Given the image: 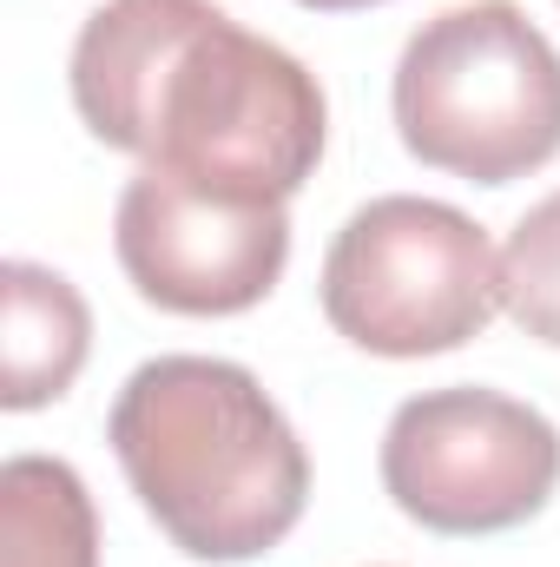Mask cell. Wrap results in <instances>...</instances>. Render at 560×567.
<instances>
[{
    "label": "cell",
    "mask_w": 560,
    "mask_h": 567,
    "mask_svg": "<svg viewBox=\"0 0 560 567\" xmlns=\"http://www.w3.org/2000/svg\"><path fill=\"white\" fill-rule=\"evenodd\" d=\"M73 113L185 185L290 205L330 145L317 73L218 0H106L73 40Z\"/></svg>",
    "instance_id": "cell-1"
},
{
    "label": "cell",
    "mask_w": 560,
    "mask_h": 567,
    "mask_svg": "<svg viewBox=\"0 0 560 567\" xmlns=\"http://www.w3.org/2000/svg\"><path fill=\"white\" fill-rule=\"evenodd\" d=\"M106 442L158 535L191 561H258L310 508V455L290 416L225 357L139 363L113 396Z\"/></svg>",
    "instance_id": "cell-2"
},
{
    "label": "cell",
    "mask_w": 560,
    "mask_h": 567,
    "mask_svg": "<svg viewBox=\"0 0 560 567\" xmlns=\"http://www.w3.org/2000/svg\"><path fill=\"white\" fill-rule=\"evenodd\" d=\"M390 113L428 172L515 185L560 158V47L515 0L442 7L403 40Z\"/></svg>",
    "instance_id": "cell-3"
},
{
    "label": "cell",
    "mask_w": 560,
    "mask_h": 567,
    "mask_svg": "<svg viewBox=\"0 0 560 567\" xmlns=\"http://www.w3.org/2000/svg\"><path fill=\"white\" fill-rule=\"evenodd\" d=\"M317 297L330 330L370 357H448L495 323L501 251L468 212L390 192L343 218V231L323 251Z\"/></svg>",
    "instance_id": "cell-4"
},
{
    "label": "cell",
    "mask_w": 560,
    "mask_h": 567,
    "mask_svg": "<svg viewBox=\"0 0 560 567\" xmlns=\"http://www.w3.org/2000/svg\"><path fill=\"white\" fill-rule=\"evenodd\" d=\"M560 488V429L501 390L448 383L396 403L383 429V495L428 535H508Z\"/></svg>",
    "instance_id": "cell-5"
},
{
    "label": "cell",
    "mask_w": 560,
    "mask_h": 567,
    "mask_svg": "<svg viewBox=\"0 0 560 567\" xmlns=\"http://www.w3.org/2000/svg\"><path fill=\"white\" fill-rule=\"evenodd\" d=\"M113 251L145 303L172 317H238L265 303L290 265V205L139 165L113 212Z\"/></svg>",
    "instance_id": "cell-6"
},
{
    "label": "cell",
    "mask_w": 560,
    "mask_h": 567,
    "mask_svg": "<svg viewBox=\"0 0 560 567\" xmlns=\"http://www.w3.org/2000/svg\"><path fill=\"white\" fill-rule=\"evenodd\" d=\"M93 357V310L53 265H0V410L27 416L60 403Z\"/></svg>",
    "instance_id": "cell-7"
},
{
    "label": "cell",
    "mask_w": 560,
    "mask_h": 567,
    "mask_svg": "<svg viewBox=\"0 0 560 567\" xmlns=\"http://www.w3.org/2000/svg\"><path fill=\"white\" fill-rule=\"evenodd\" d=\"M0 567H100V508L73 462L13 455L0 468Z\"/></svg>",
    "instance_id": "cell-8"
},
{
    "label": "cell",
    "mask_w": 560,
    "mask_h": 567,
    "mask_svg": "<svg viewBox=\"0 0 560 567\" xmlns=\"http://www.w3.org/2000/svg\"><path fill=\"white\" fill-rule=\"evenodd\" d=\"M501 310L535 343L560 350V192L528 205L501 245Z\"/></svg>",
    "instance_id": "cell-9"
},
{
    "label": "cell",
    "mask_w": 560,
    "mask_h": 567,
    "mask_svg": "<svg viewBox=\"0 0 560 567\" xmlns=\"http://www.w3.org/2000/svg\"><path fill=\"white\" fill-rule=\"evenodd\" d=\"M310 13H363V7H383V0H297Z\"/></svg>",
    "instance_id": "cell-10"
}]
</instances>
